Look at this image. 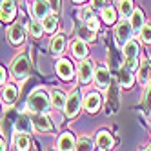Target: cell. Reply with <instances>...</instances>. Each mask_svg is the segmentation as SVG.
I'll return each instance as SVG.
<instances>
[{
    "label": "cell",
    "instance_id": "cell-1",
    "mask_svg": "<svg viewBox=\"0 0 151 151\" xmlns=\"http://www.w3.org/2000/svg\"><path fill=\"white\" fill-rule=\"evenodd\" d=\"M49 99H47V95L44 91H33L29 95V99H27V107L33 113H46L49 109Z\"/></svg>",
    "mask_w": 151,
    "mask_h": 151
},
{
    "label": "cell",
    "instance_id": "cell-2",
    "mask_svg": "<svg viewBox=\"0 0 151 151\" xmlns=\"http://www.w3.org/2000/svg\"><path fill=\"white\" fill-rule=\"evenodd\" d=\"M11 71H13V77L17 80H24L29 73V60L26 55H18L15 60H13V66H11Z\"/></svg>",
    "mask_w": 151,
    "mask_h": 151
},
{
    "label": "cell",
    "instance_id": "cell-3",
    "mask_svg": "<svg viewBox=\"0 0 151 151\" xmlns=\"http://www.w3.org/2000/svg\"><path fill=\"white\" fill-rule=\"evenodd\" d=\"M124 57H126V66L135 69L137 68V57H138V44L135 40H127L124 44Z\"/></svg>",
    "mask_w": 151,
    "mask_h": 151
},
{
    "label": "cell",
    "instance_id": "cell-4",
    "mask_svg": "<svg viewBox=\"0 0 151 151\" xmlns=\"http://www.w3.org/2000/svg\"><path fill=\"white\" fill-rule=\"evenodd\" d=\"M66 115L71 118V116H75L78 111H80V93L78 91H73L68 99H66Z\"/></svg>",
    "mask_w": 151,
    "mask_h": 151
},
{
    "label": "cell",
    "instance_id": "cell-5",
    "mask_svg": "<svg viewBox=\"0 0 151 151\" xmlns=\"http://www.w3.org/2000/svg\"><path fill=\"white\" fill-rule=\"evenodd\" d=\"M17 7H15V0H0V18L4 22H11L15 18Z\"/></svg>",
    "mask_w": 151,
    "mask_h": 151
},
{
    "label": "cell",
    "instance_id": "cell-6",
    "mask_svg": "<svg viewBox=\"0 0 151 151\" xmlns=\"http://www.w3.org/2000/svg\"><path fill=\"white\" fill-rule=\"evenodd\" d=\"M31 124L35 126L37 131H51L53 129V124L49 120V116H46L44 113H35L31 116Z\"/></svg>",
    "mask_w": 151,
    "mask_h": 151
},
{
    "label": "cell",
    "instance_id": "cell-7",
    "mask_svg": "<svg viewBox=\"0 0 151 151\" xmlns=\"http://www.w3.org/2000/svg\"><path fill=\"white\" fill-rule=\"evenodd\" d=\"M93 78V64L89 60H82L78 66V80L82 84H88Z\"/></svg>",
    "mask_w": 151,
    "mask_h": 151
},
{
    "label": "cell",
    "instance_id": "cell-8",
    "mask_svg": "<svg viewBox=\"0 0 151 151\" xmlns=\"http://www.w3.org/2000/svg\"><path fill=\"white\" fill-rule=\"evenodd\" d=\"M49 9H51V6L47 4V0H35L33 2V18L42 20L44 17L49 15Z\"/></svg>",
    "mask_w": 151,
    "mask_h": 151
},
{
    "label": "cell",
    "instance_id": "cell-9",
    "mask_svg": "<svg viewBox=\"0 0 151 151\" xmlns=\"http://www.w3.org/2000/svg\"><path fill=\"white\" fill-rule=\"evenodd\" d=\"M116 38H118V42H127L129 40V37H131V33H133V29H131V24L127 22V20L124 18L120 24L116 26Z\"/></svg>",
    "mask_w": 151,
    "mask_h": 151
},
{
    "label": "cell",
    "instance_id": "cell-10",
    "mask_svg": "<svg viewBox=\"0 0 151 151\" xmlns=\"http://www.w3.org/2000/svg\"><path fill=\"white\" fill-rule=\"evenodd\" d=\"M57 73L60 75V78H64V80L73 78V66H71V62L66 60V58L58 60V64H57Z\"/></svg>",
    "mask_w": 151,
    "mask_h": 151
},
{
    "label": "cell",
    "instance_id": "cell-11",
    "mask_svg": "<svg viewBox=\"0 0 151 151\" xmlns=\"http://www.w3.org/2000/svg\"><path fill=\"white\" fill-rule=\"evenodd\" d=\"M24 35H26V29L22 24H13V27L9 29V40H11L13 46H18L24 40Z\"/></svg>",
    "mask_w": 151,
    "mask_h": 151
},
{
    "label": "cell",
    "instance_id": "cell-12",
    "mask_svg": "<svg viewBox=\"0 0 151 151\" xmlns=\"http://www.w3.org/2000/svg\"><path fill=\"white\" fill-rule=\"evenodd\" d=\"M84 107L88 113H96L100 107V95L99 93H89L86 96V102H84Z\"/></svg>",
    "mask_w": 151,
    "mask_h": 151
},
{
    "label": "cell",
    "instance_id": "cell-13",
    "mask_svg": "<svg viewBox=\"0 0 151 151\" xmlns=\"http://www.w3.org/2000/svg\"><path fill=\"white\" fill-rule=\"evenodd\" d=\"M75 146H77V142H75V138H73L71 133L60 135V138H58V149L60 151H73Z\"/></svg>",
    "mask_w": 151,
    "mask_h": 151
},
{
    "label": "cell",
    "instance_id": "cell-14",
    "mask_svg": "<svg viewBox=\"0 0 151 151\" xmlns=\"http://www.w3.org/2000/svg\"><path fill=\"white\" fill-rule=\"evenodd\" d=\"M118 80H120L122 88H131V86H133V80H135L133 73H131V68H129V66H124V68L120 69V73H118Z\"/></svg>",
    "mask_w": 151,
    "mask_h": 151
},
{
    "label": "cell",
    "instance_id": "cell-15",
    "mask_svg": "<svg viewBox=\"0 0 151 151\" xmlns=\"http://www.w3.org/2000/svg\"><path fill=\"white\" fill-rule=\"evenodd\" d=\"M42 27H44L46 33H55L57 27H58V20H57V17L51 15V13H49L47 17H44V18H42Z\"/></svg>",
    "mask_w": 151,
    "mask_h": 151
},
{
    "label": "cell",
    "instance_id": "cell-16",
    "mask_svg": "<svg viewBox=\"0 0 151 151\" xmlns=\"http://www.w3.org/2000/svg\"><path fill=\"white\" fill-rule=\"evenodd\" d=\"M71 49H73V55L77 57V58H86V57H88V46L84 44V40L77 38L71 44Z\"/></svg>",
    "mask_w": 151,
    "mask_h": 151
},
{
    "label": "cell",
    "instance_id": "cell-17",
    "mask_svg": "<svg viewBox=\"0 0 151 151\" xmlns=\"http://www.w3.org/2000/svg\"><path fill=\"white\" fill-rule=\"evenodd\" d=\"M129 24H131V29L133 31H140L144 27V15L140 9H137V11L131 13V20H129Z\"/></svg>",
    "mask_w": 151,
    "mask_h": 151
},
{
    "label": "cell",
    "instance_id": "cell-18",
    "mask_svg": "<svg viewBox=\"0 0 151 151\" xmlns=\"http://www.w3.org/2000/svg\"><path fill=\"white\" fill-rule=\"evenodd\" d=\"M96 144H99L100 149H109L113 146V137L107 131H100L99 137H96Z\"/></svg>",
    "mask_w": 151,
    "mask_h": 151
},
{
    "label": "cell",
    "instance_id": "cell-19",
    "mask_svg": "<svg viewBox=\"0 0 151 151\" xmlns=\"http://www.w3.org/2000/svg\"><path fill=\"white\" fill-rule=\"evenodd\" d=\"M95 80H96V84H99L100 88H106V86L109 84V73H107V69L106 68H99V69H96Z\"/></svg>",
    "mask_w": 151,
    "mask_h": 151
},
{
    "label": "cell",
    "instance_id": "cell-20",
    "mask_svg": "<svg viewBox=\"0 0 151 151\" xmlns=\"http://www.w3.org/2000/svg\"><path fill=\"white\" fill-rule=\"evenodd\" d=\"M64 49H66V37L64 35H57L55 38H53V42H51V51L53 53H62Z\"/></svg>",
    "mask_w": 151,
    "mask_h": 151
},
{
    "label": "cell",
    "instance_id": "cell-21",
    "mask_svg": "<svg viewBox=\"0 0 151 151\" xmlns=\"http://www.w3.org/2000/svg\"><path fill=\"white\" fill-rule=\"evenodd\" d=\"M118 9H120V15H122L124 18L131 17V13H133V2H131V0H120Z\"/></svg>",
    "mask_w": 151,
    "mask_h": 151
},
{
    "label": "cell",
    "instance_id": "cell-22",
    "mask_svg": "<svg viewBox=\"0 0 151 151\" xmlns=\"http://www.w3.org/2000/svg\"><path fill=\"white\" fill-rule=\"evenodd\" d=\"M100 15H102V20L106 24H113L115 22V18H116V15H115V9L113 7H102V11H100Z\"/></svg>",
    "mask_w": 151,
    "mask_h": 151
},
{
    "label": "cell",
    "instance_id": "cell-23",
    "mask_svg": "<svg viewBox=\"0 0 151 151\" xmlns=\"http://www.w3.org/2000/svg\"><path fill=\"white\" fill-rule=\"evenodd\" d=\"M29 138H27V135H18L17 138H15V146H17V151H27L29 149Z\"/></svg>",
    "mask_w": 151,
    "mask_h": 151
},
{
    "label": "cell",
    "instance_id": "cell-24",
    "mask_svg": "<svg viewBox=\"0 0 151 151\" xmlns=\"http://www.w3.org/2000/svg\"><path fill=\"white\" fill-rule=\"evenodd\" d=\"M75 149H77V151H93V142H91V138L80 137V138H78V144L75 146Z\"/></svg>",
    "mask_w": 151,
    "mask_h": 151
},
{
    "label": "cell",
    "instance_id": "cell-25",
    "mask_svg": "<svg viewBox=\"0 0 151 151\" xmlns=\"http://www.w3.org/2000/svg\"><path fill=\"white\" fill-rule=\"evenodd\" d=\"M51 99H53V106H55V107H58V109L66 106V96H64V95H62L58 89L51 91Z\"/></svg>",
    "mask_w": 151,
    "mask_h": 151
},
{
    "label": "cell",
    "instance_id": "cell-26",
    "mask_svg": "<svg viewBox=\"0 0 151 151\" xmlns=\"http://www.w3.org/2000/svg\"><path fill=\"white\" fill-rule=\"evenodd\" d=\"M17 99V88L15 86H6V89H4V100L7 104H13Z\"/></svg>",
    "mask_w": 151,
    "mask_h": 151
},
{
    "label": "cell",
    "instance_id": "cell-27",
    "mask_svg": "<svg viewBox=\"0 0 151 151\" xmlns=\"http://www.w3.org/2000/svg\"><path fill=\"white\" fill-rule=\"evenodd\" d=\"M151 77V73H149V62L146 60L142 66H140V71H138V80L140 82H147V78Z\"/></svg>",
    "mask_w": 151,
    "mask_h": 151
},
{
    "label": "cell",
    "instance_id": "cell-28",
    "mask_svg": "<svg viewBox=\"0 0 151 151\" xmlns=\"http://www.w3.org/2000/svg\"><path fill=\"white\" fill-rule=\"evenodd\" d=\"M140 40L144 44H151V24H144V27L140 29Z\"/></svg>",
    "mask_w": 151,
    "mask_h": 151
},
{
    "label": "cell",
    "instance_id": "cell-29",
    "mask_svg": "<svg viewBox=\"0 0 151 151\" xmlns=\"http://www.w3.org/2000/svg\"><path fill=\"white\" fill-rule=\"evenodd\" d=\"M78 17L84 20V22H88V20H91L95 15H93V7H82L80 9V13H78Z\"/></svg>",
    "mask_w": 151,
    "mask_h": 151
},
{
    "label": "cell",
    "instance_id": "cell-30",
    "mask_svg": "<svg viewBox=\"0 0 151 151\" xmlns=\"http://www.w3.org/2000/svg\"><path fill=\"white\" fill-rule=\"evenodd\" d=\"M29 29H31V33H33V37H40V35H42V29H44V27H42L37 20H33V22L29 24Z\"/></svg>",
    "mask_w": 151,
    "mask_h": 151
},
{
    "label": "cell",
    "instance_id": "cell-31",
    "mask_svg": "<svg viewBox=\"0 0 151 151\" xmlns=\"http://www.w3.org/2000/svg\"><path fill=\"white\" fill-rule=\"evenodd\" d=\"M86 24H88V29H91V31H95V29H99V20H96L95 17H93L91 20H88V22H86Z\"/></svg>",
    "mask_w": 151,
    "mask_h": 151
},
{
    "label": "cell",
    "instance_id": "cell-32",
    "mask_svg": "<svg viewBox=\"0 0 151 151\" xmlns=\"http://www.w3.org/2000/svg\"><path fill=\"white\" fill-rule=\"evenodd\" d=\"M91 7H106V0H91Z\"/></svg>",
    "mask_w": 151,
    "mask_h": 151
},
{
    "label": "cell",
    "instance_id": "cell-33",
    "mask_svg": "<svg viewBox=\"0 0 151 151\" xmlns=\"http://www.w3.org/2000/svg\"><path fill=\"white\" fill-rule=\"evenodd\" d=\"M47 4L51 6V9H55V11H57V9L60 7V0H47Z\"/></svg>",
    "mask_w": 151,
    "mask_h": 151
},
{
    "label": "cell",
    "instance_id": "cell-34",
    "mask_svg": "<svg viewBox=\"0 0 151 151\" xmlns=\"http://www.w3.org/2000/svg\"><path fill=\"white\" fill-rule=\"evenodd\" d=\"M4 82H6V69L0 68V84H4Z\"/></svg>",
    "mask_w": 151,
    "mask_h": 151
},
{
    "label": "cell",
    "instance_id": "cell-35",
    "mask_svg": "<svg viewBox=\"0 0 151 151\" xmlns=\"http://www.w3.org/2000/svg\"><path fill=\"white\" fill-rule=\"evenodd\" d=\"M0 151H6V144H4L2 138H0Z\"/></svg>",
    "mask_w": 151,
    "mask_h": 151
},
{
    "label": "cell",
    "instance_id": "cell-36",
    "mask_svg": "<svg viewBox=\"0 0 151 151\" xmlns=\"http://www.w3.org/2000/svg\"><path fill=\"white\" fill-rule=\"evenodd\" d=\"M73 2H77V4H82V2H86V0H73Z\"/></svg>",
    "mask_w": 151,
    "mask_h": 151
},
{
    "label": "cell",
    "instance_id": "cell-37",
    "mask_svg": "<svg viewBox=\"0 0 151 151\" xmlns=\"http://www.w3.org/2000/svg\"><path fill=\"white\" fill-rule=\"evenodd\" d=\"M99 151H106V149H99Z\"/></svg>",
    "mask_w": 151,
    "mask_h": 151
},
{
    "label": "cell",
    "instance_id": "cell-38",
    "mask_svg": "<svg viewBox=\"0 0 151 151\" xmlns=\"http://www.w3.org/2000/svg\"><path fill=\"white\" fill-rule=\"evenodd\" d=\"M149 151H151V147H149Z\"/></svg>",
    "mask_w": 151,
    "mask_h": 151
},
{
    "label": "cell",
    "instance_id": "cell-39",
    "mask_svg": "<svg viewBox=\"0 0 151 151\" xmlns=\"http://www.w3.org/2000/svg\"><path fill=\"white\" fill-rule=\"evenodd\" d=\"M146 151H149V149H146Z\"/></svg>",
    "mask_w": 151,
    "mask_h": 151
}]
</instances>
